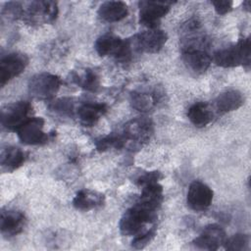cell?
Returning a JSON list of instances; mask_svg holds the SVG:
<instances>
[{
	"mask_svg": "<svg viewBox=\"0 0 251 251\" xmlns=\"http://www.w3.org/2000/svg\"><path fill=\"white\" fill-rule=\"evenodd\" d=\"M250 38H242L237 43L215 52L214 62L222 68L250 66Z\"/></svg>",
	"mask_w": 251,
	"mask_h": 251,
	"instance_id": "3",
	"label": "cell"
},
{
	"mask_svg": "<svg viewBox=\"0 0 251 251\" xmlns=\"http://www.w3.org/2000/svg\"><path fill=\"white\" fill-rule=\"evenodd\" d=\"M153 132V125L150 120L138 118L128 122L124 128V137L136 144L146 142Z\"/></svg>",
	"mask_w": 251,
	"mask_h": 251,
	"instance_id": "14",
	"label": "cell"
},
{
	"mask_svg": "<svg viewBox=\"0 0 251 251\" xmlns=\"http://www.w3.org/2000/svg\"><path fill=\"white\" fill-rule=\"evenodd\" d=\"M127 14V5L122 1H106L102 3L98 9V16L108 23L122 21Z\"/></svg>",
	"mask_w": 251,
	"mask_h": 251,
	"instance_id": "17",
	"label": "cell"
},
{
	"mask_svg": "<svg viewBox=\"0 0 251 251\" xmlns=\"http://www.w3.org/2000/svg\"><path fill=\"white\" fill-rule=\"evenodd\" d=\"M187 118L195 126L203 127L212 121L213 112L207 103L197 102L188 109Z\"/></svg>",
	"mask_w": 251,
	"mask_h": 251,
	"instance_id": "22",
	"label": "cell"
},
{
	"mask_svg": "<svg viewBox=\"0 0 251 251\" xmlns=\"http://www.w3.org/2000/svg\"><path fill=\"white\" fill-rule=\"evenodd\" d=\"M131 106L138 111H148L157 103L156 94L145 92H133L130 97Z\"/></svg>",
	"mask_w": 251,
	"mask_h": 251,
	"instance_id": "23",
	"label": "cell"
},
{
	"mask_svg": "<svg viewBox=\"0 0 251 251\" xmlns=\"http://www.w3.org/2000/svg\"><path fill=\"white\" fill-rule=\"evenodd\" d=\"M75 79L80 87L91 92L97 91L100 87L98 75L90 70H86L82 75H75Z\"/></svg>",
	"mask_w": 251,
	"mask_h": 251,
	"instance_id": "24",
	"label": "cell"
},
{
	"mask_svg": "<svg viewBox=\"0 0 251 251\" xmlns=\"http://www.w3.org/2000/svg\"><path fill=\"white\" fill-rule=\"evenodd\" d=\"M95 50L102 56H113L117 61L126 63L131 59L132 46L130 40H123L121 37L106 33L97 38L95 41Z\"/></svg>",
	"mask_w": 251,
	"mask_h": 251,
	"instance_id": "4",
	"label": "cell"
},
{
	"mask_svg": "<svg viewBox=\"0 0 251 251\" xmlns=\"http://www.w3.org/2000/svg\"><path fill=\"white\" fill-rule=\"evenodd\" d=\"M26 155L19 147L8 146L1 152L0 163L3 170L7 172H14L19 169L25 162Z\"/></svg>",
	"mask_w": 251,
	"mask_h": 251,
	"instance_id": "21",
	"label": "cell"
},
{
	"mask_svg": "<svg viewBox=\"0 0 251 251\" xmlns=\"http://www.w3.org/2000/svg\"><path fill=\"white\" fill-rule=\"evenodd\" d=\"M226 239V231L222 226L216 224L204 227L202 232L193 240L195 247L205 250H217L224 245Z\"/></svg>",
	"mask_w": 251,
	"mask_h": 251,
	"instance_id": "13",
	"label": "cell"
},
{
	"mask_svg": "<svg viewBox=\"0 0 251 251\" xmlns=\"http://www.w3.org/2000/svg\"><path fill=\"white\" fill-rule=\"evenodd\" d=\"M211 3L219 15H226L232 10V2L228 0H218L212 1Z\"/></svg>",
	"mask_w": 251,
	"mask_h": 251,
	"instance_id": "29",
	"label": "cell"
},
{
	"mask_svg": "<svg viewBox=\"0 0 251 251\" xmlns=\"http://www.w3.org/2000/svg\"><path fill=\"white\" fill-rule=\"evenodd\" d=\"M61 78L53 74L40 73L28 81V91L30 95L40 100L51 99L59 91L61 86Z\"/></svg>",
	"mask_w": 251,
	"mask_h": 251,
	"instance_id": "6",
	"label": "cell"
},
{
	"mask_svg": "<svg viewBox=\"0 0 251 251\" xmlns=\"http://www.w3.org/2000/svg\"><path fill=\"white\" fill-rule=\"evenodd\" d=\"M106 104L102 103H84L76 111L80 123L84 126H94L107 112Z\"/></svg>",
	"mask_w": 251,
	"mask_h": 251,
	"instance_id": "16",
	"label": "cell"
},
{
	"mask_svg": "<svg viewBox=\"0 0 251 251\" xmlns=\"http://www.w3.org/2000/svg\"><path fill=\"white\" fill-rule=\"evenodd\" d=\"M204 45L205 43L202 37L190 35L185 39L181 49V57L184 65L195 74L205 73L212 63V58Z\"/></svg>",
	"mask_w": 251,
	"mask_h": 251,
	"instance_id": "1",
	"label": "cell"
},
{
	"mask_svg": "<svg viewBox=\"0 0 251 251\" xmlns=\"http://www.w3.org/2000/svg\"><path fill=\"white\" fill-rule=\"evenodd\" d=\"M168 40L167 33L159 28L149 29L136 34L130 40L132 49L143 53H158Z\"/></svg>",
	"mask_w": 251,
	"mask_h": 251,
	"instance_id": "8",
	"label": "cell"
},
{
	"mask_svg": "<svg viewBox=\"0 0 251 251\" xmlns=\"http://www.w3.org/2000/svg\"><path fill=\"white\" fill-rule=\"evenodd\" d=\"M44 120L38 117H31L25 122L17 130L19 139L27 145H40L48 141L49 135L43 130Z\"/></svg>",
	"mask_w": 251,
	"mask_h": 251,
	"instance_id": "10",
	"label": "cell"
},
{
	"mask_svg": "<svg viewBox=\"0 0 251 251\" xmlns=\"http://www.w3.org/2000/svg\"><path fill=\"white\" fill-rule=\"evenodd\" d=\"M161 178H163V176L160 172L154 171V172H146L145 174H142L136 178V183L140 186H145L150 183L158 182Z\"/></svg>",
	"mask_w": 251,
	"mask_h": 251,
	"instance_id": "28",
	"label": "cell"
},
{
	"mask_svg": "<svg viewBox=\"0 0 251 251\" xmlns=\"http://www.w3.org/2000/svg\"><path fill=\"white\" fill-rule=\"evenodd\" d=\"M171 3L165 1L139 2V23L149 29L158 28L161 19L170 11Z\"/></svg>",
	"mask_w": 251,
	"mask_h": 251,
	"instance_id": "9",
	"label": "cell"
},
{
	"mask_svg": "<svg viewBox=\"0 0 251 251\" xmlns=\"http://www.w3.org/2000/svg\"><path fill=\"white\" fill-rule=\"evenodd\" d=\"M250 242V238L247 234H234L233 236L226 238L224 246L227 250H232V251H237V250H245L248 249Z\"/></svg>",
	"mask_w": 251,
	"mask_h": 251,
	"instance_id": "26",
	"label": "cell"
},
{
	"mask_svg": "<svg viewBox=\"0 0 251 251\" xmlns=\"http://www.w3.org/2000/svg\"><path fill=\"white\" fill-rule=\"evenodd\" d=\"M244 103V97L238 90H227L221 93L215 100V107L218 113L226 114L235 111Z\"/></svg>",
	"mask_w": 251,
	"mask_h": 251,
	"instance_id": "20",
	"label": "cell"
},
{
	"mask_svg": "<svg viewBox=\"0 0 251 251\" xmlns=\"http://www.w3.org/2000/svg\"><path fill=\"white\" fill-rule=\"evenodd\" d=\"M105 197L103 194L89 189L79 190L73 199V205L79 211H89L104 204Z\"/></svg>",
	"mask_w": 251,
	"mask_h": 251,
	"instance_id": "19",
	"label": "cell"
},
{
	"mask_svg": "<svg viewBox=\"0 0 251 251\" xmlns=\"http://www.w3.org/2000/svg\"><path fill=\"white\" fill-rule=\"evenodd\" d=\"M213 197L214 192L206 183L200 180H194L188 187L186 203L191 210L200 212L210 207Z\"/></svg>",
	"mask_w": 251,
	"mask_h": 251,
	"instance_id": "11",
	"label": "cell"
},
{
	"mask_svg": "<svg viewBox=\"0 0 251 251\" xmlns=\"http://www.w3.org/2000/svg\"><path fill=\"white\" fill-rule=\"evenodd\" d=\"M25 225V214L21 211L7 210L1 212L0 228L1 233L6 237L15 236L21 233Z\"/></svg>",
	"mask_w": 251,
	"mask_h": 251,
	"instance_id": "15",
	"label": "cell"
},
{
	"mask_svg": "<svg viewBox=\"0 0 251 251\" xmlns=\"http://www.w3.org/2000/svg\"><path fill=\"white\" fill-rule=\"evenodd\" d=\"M28 64V58L23 53H10L0 61V83L4 86L9 80L21 75Z\"/></svg>",
	"mask_w": 251,
	"mask_h": 251,
	"instance_id": "12",
	"label": "cell"
},
{
	"mask_svg": "<svg viewBox=\"0 0 251 251\" xmlns=\"http://www.w3.org/2000/svg\"><path fill=\"white\" fill-rule=\"evenodd\" d=\"M58 15V6L54 1H32L26 9L22 7L21 17L28 24H50Z\"/></svg>",
	"mask_w": 251,
	"mask_h": 251,
	"instance_id": "5",
	"label": "cell"
},
{
	"mask_svg": "<svg viewBox=\"0 0 251 251\" xmlns=\"http://www.w3.org/2000/svg\"><path fill=\"white\" fill-rule=\"evenodd\" d=\"M72 109H73L72 103L70 101H66L65 99L59 100L53 104V110L56 112L67 113V112H71Z\"/></svg>",
	"mask_w": 251,
	"mask_h": 251,
	"instance_id": "30",
	"label": "cell"
},
{
	"mask_svg": "<svg viewBox=\"0 0 251 251\" xmlns=\"http://www.w3.org/2000/svg\"><path fill=\"white\" fill-rule=\"evenodd\" d=\"M163 201V187L159 182H154L143 186L141 194L136 204L156 211Z\"/></svg>",
	"mask_w": 251,
	"mask_h": 251,
	"instance_id": "18",
	"label": "cell"
},
{
	"mask_svg": "<svg viewBox=\"0 0 251 251\" xmlns=\"http://www.w3.org/2000/svg\"><path fill=\"white\" fill-rule=\"evenodd\" d=\"M156 219V211L146 209L135 203L123 215L119 224L120 231L125 236H136L147 230L144 228L145 226L154 223Z\"/></svg>",
	"mask_w": 251,
	"mask_h": 251,
	"instance_id": "2",
	"label": "cell"
},
{
	"mask_svg": "<svg viewBox=\"0 0 251 251\" xmlns=\"http://www.w3.org/2000/svg\"><path fill=\"white\" fill-rule=\"evenodd\" d=\"M126 139L124 135L121 134H110L107 135L96 142V148L98 151H105L112 147L115 148H122L126 145Z\"/></svg>",
	"mask_w": 251,
	"mask_h": 251,
	"instance_id": "25",
	"label": "cell"
},
{
	"mask_svg": "<svg viewBox=\"0 0 251 251\" xmlns=\"http://www.w3.org/2000/svg\"><path fill=\"white\" fill-rule=\"evenodd\" d=\"M32 106L27 101H18L6 105L1 110V125L7 130H17L30 119Z\"/></svg>",
	"mask_w": 251,
	"mask_h": 251,
	"instance_id": "7",
	"label": "cell"
},
{
	"mask_svg": "<svg viewBox=\"0 0 251 251\" xmlns=\"http://www.w3.org/2000/svg\"><path fill=\"white\" fill-rule=\"evenodd\" d=\"M154 236H155V229L149 228V229L137 234L136 236H134V238L131 242V246L135 249H142L153 239Z\"/></svg>",
	"mask_w": 251,
	"mask_h": 251,
	"instance_id": "27",
	"label": "cell"
}]
</instances>
